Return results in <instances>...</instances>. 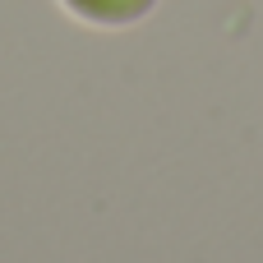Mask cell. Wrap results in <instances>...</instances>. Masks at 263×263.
<instances>
[{"mask_svg":"<svg viewBox=\"0 0 263 263\" xmlns=\"http://www.w3.org/2000/svg\"><path fill=\"white\" fill-rule=\"evenodd\" d=\"M74 18L92 23V28H129L134 18H143L157 0H60Z\"/></svg>","mask_w":263,"mask_h":263,"instance_id":"cell-1","label":"cell"}]
</instances>
